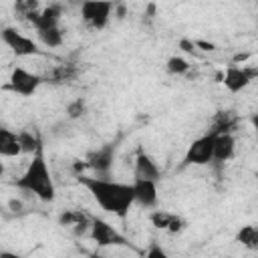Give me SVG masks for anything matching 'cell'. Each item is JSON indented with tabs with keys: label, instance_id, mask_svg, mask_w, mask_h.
<instances>
[{
	"label": "cell",
	"instance_id": "cell-1",
	"mask_svg": "<svg viewBox=\"0 0 258 258\" xmlns=\"http://www.w3.org/2000/svg\"><path fill=\"white\" fill-rule=\"evenodd\" d=\"M79 183L83 187H87V191L93 196V200L99 204L101 210H105L107 214H113L121 220L127 218L131 206L135 204V191H133V183H121V181H113L109 177H101V175H77Z\"/></svg>",
	"mask_w": 258,
	"mask_h": 258
},
{
	"label": "cell",
	"instance_id": "cell-2",
	"mask_svg": "<svg viewBox=\"0 0 258 258\" xmlns=\"http://www.w3.org/2000/svg\"><path fill=\"white\" fill-rule=\"evenodd\" d=\"M12 185L18 187L20 191L32 194V196L38 198L40 202H46V204L54 202V198H56V187H54L50 169H48V165H46L42 147L32 155L28 167L24 169V173H22L18 179H14Z\"/></svg>",
	"mask_w": 258,
	"mask_h": 258
},
{
	"label": "cell",
	"instance_id": "cell-3",
	"mask_svg": "<svg viewBox=\"0 0 258 258\" xmlns=\"http://www.w3.org/2000/svg\"><path fill=\"white\" fill-rule=\"evenodd\" d=\"M115 0H85L81 4V18L89 28L103 30L113 14Z\"/></svg>",
	"mask_w": 258,
	"mask_h": 258
},
{
	"label": "cell",
	"instance_id": "cell-4",
	"mask_svg": "<svg viewBox=\"0 0 258 258\" xmlns=\"http://www.w3.org/2000/svg\"><path fill=\"white\" fill-rule=\"evenodd\" d=\"M214 143H216V135L214 133H204L202 137L194 139L183 155L181 167L187 165H208L214 159Z\"/></svg>",
	"mask_w": 258,
	"mask_h": 258
},
{
	"label": "cell",
	"instance_id": "cell-5",
	"mask_svg": "<svg viewBox=\"0 0 258 258\" xmlns=\"http://www.w3.org/2000/svg\"><path fill=\"white\" fill-rule=\"evenodd\" d=\"M89 236L93 242H97V246H103V248L105 246H127V238L103 218H93Z\"/></svg>",
	"mask_w": 258,
	"mask_h": 258
},
{
	"label": "cell",
	"instance_id": "cell-6",
	"mask_svg": "<svg viewBox=\"0 0 258 258\" xmlns=\"http://www.w3.org/2000/svg\"><path fill=\"white\" fill-rule=\"evenodd\" d=\"M0 36H2V42H4L16 56H32V54H38V52H40V50H38V44H36L32 38L24 36L22 32H18V30L12 28V26H4L2 32H0Z\"/></svg>",
	"mask_w": 258,
	"mask_h": 258
},
{
	"label": "cell",
	"instance_id": "cell-7",
	"mask_svg": "<svg viewBox=\"0 0 258 258\" xmlns=\"http://www.w3.org/2000/svg\"><path fill=\"white\" fill-rule=\"evenodd\" d=\"M254 79H258V67H238L230 64L224 71V85L230 93H240L244 91Z\"/></svg>",
	"mask_w": 258,
	"mask_h": 258
},
{
	"label": "cell",
	"instance_id": "cell-8",
	"mask_svg": "<svg viewBox=\"0 0 258 258\" xmlns=\"http://www.w3.org/2000/svg\"><path fill=\"white\" fill-rule=\"evenodd\" d=\"M40 83H42V79L38 75L30 73V71H26L22 67H16L10 73V81H8L6 89H10V91H14V93H18L22 97H32L36 93V89L40 87Z\"/></svg>",
	"mask_w": 258,
	"mask_h": 258
},
{
	"label": "cell",
	"instance_id": "cell-9",
	"mask_svg": "<svg viewBox=\"0 0 258 258\" xmlns=\"http://www.w3.org/2000/svg\"><path fill=\"white\" fill-rule=\"evenodd\" d=\"M115 151H117V145L115 143L101 145L99 149H95L93 153H89L87 167H91L95 171V175L109 177V171L113 169V163H115Z\"/></svg>",
	"mask_w": 258,
	"mask_h": 258
},
{
	"label": "cell",
	"instance_id": "cell-10",
	"mask_svg": "<svg viewBox=\"0 0 258 258\" xmlns=\"http://www.w3.org/2000/svg\"><path fill=\"white\" fill-rule=\"evenodd\" d=\"M58 226L71 230L75 236H89L91 234V226H93V218L89 214H85L83 210H62L58 214Z\"/></svg>",
	"mask_w": 258,
	"mask_h": 258
},
{
	"label": "cell",
	"instance_id": "cell-11",
	"mask_svg": "<svg viewBox=\"0 0 258 258\" xmlns=\"http://www.w3.org/2000/svg\"><path fill=\"white\" fill-rule=\"evenodd\" d=\"M149 222L153 228L157 230H165L169 234H181L185 230V220L177 214H171V212H165V210H153L149 214Z\"/></svg>",
	"mask_w": 258,
	"mask_h": 258
},
{
	"label": "cell",
	"instance_id": "cell-12",
	"mask_svg": "<svg viewBox=\"0 0 258 258\" xmlns=\"http://www.w3.org/2000/svg\"><path fill=\"white\" fill-rule=\"evenodd\" d=\"M60 14H62V6L60 4H48L44 10H34L30 14H26L24 18L36 28V30H44V28H54L58 26V20H60Z\"/></svg>",
	"mask_w": 258,
	"mask_h": 258
},
{
	"label": "cell",
	"instance_id": "cell-13",
	"mask_svg": "<svg viewBox=\"0 0 258 258\" xmlns=\"http://www.w3.org/2000/svg\"><path fill=\"white\" fill-rule=\"evenodd\" d=\"M133 191H135V204L141 208H155L157 204V181L153 179H133Z\"/></svg>",
	"mask_w": 258,
	"mask_h": 258
},
{
	"label": "cell",
	"instance_id": "cell-14",
	"mask_svg": "<svg viewBox=\"0 0 258 258\" xmlns=\"http://www.w3.org/2000/svg\"><path fill=\"white\" fill-rule=\"evenodd\" d=\"M135 177L153 179V181H159L161 179V169L157 167V163L153 161V157L143 151V147H139L137 149V155H135Z\"/></svg>",
	"mask_w": 258,
	"mask_h": 258
},
{
	"label": "cell",
	"instance_id": "cell-15",
	"mask_svg": "<svg viewBox=\"0 0 258 258\" xmlns=\"http://www.w3.org/2000/svg\"><path fill=\"white\" fill-rule=\"evenodd\" d=\"M236 151V137L232 133H220L216 135V143H214V159L212 161H230L234 157Z\"/></svg>",
	"mask_w": 258,
	"mask_h": 258
},
{
	"label": "cell",
	"instance_id": "cell-16",
	"mask_svg": "<svg viewBox=\"0 0 258 258\" xmlns=\"http://www.w3.org/2000/svg\"><path fill=\"white\" fill-rule=\"evenodd\" d=\"M22 153V145L18 139V133L2 127L0 129V155L2 157H18Z\"/></svg>",
	"mask_w": 258,
	"mask_h": 258
},
{
	"label": "cell",
	"instance_id": "cell-17",
	"mask_svg": "<svg viewBox=\"0 0 258 258\" xmlns=\"http://www.w3.org/2000/svg\"><path fill=\"white\" fill-rule=\"evenodd\" d=\"M236 242L240 246H244L246 250L258 252V226L254 224H246L236 232Z\"/></svg>",
	"mask_w": 258,
	"mask_h": 258
},
{
	"label": "cell",
	"instance_id": "cell-18",
	"mask_svg": "<svg viewBox=\"0 0 258 258\" xmlns=\"http://www.w3.org/2000/svg\"><path fill=\"white\" fill-rule=\"evenodd\" d=\"M234 127H236V117L232 115V111H220L214 117L212 127L208 131L214 133V135H220V133H232Z\"/></svg>",
	"mask_w": 258,
	"mask_h": 258
},
{
	"label": "cell",
	"instance_id": "cell-19",
	"mask_svg": "<svg viewBox=\"0 0 258 258\" xmlns=\"http://www.w3.org/2000/svg\"><path fill=\"white\" fill-rule=\"evenodd\" d=\"M18 139H20V145H22V153H26V155H34L42 147V141H40L36 131L22 129V131H18Z\"/></svg>",
	"mask_w": 258,
	"mask_h": 258
},
{
	"label": "cell",
	"instance_id": "cell-20",
	"mask_svg": "<svg viewBox=\"0 0 258 258\" xmlns=\"http://www.w3.org/2000/svg\"><path fill=\"white\" fill-rule=\"evenodd\" d=\"M36 32H38L40 42H42L44 46H48V48H56V46L62 44V30H60L58 26H54V28H44V30H36Z\"/></svg>",
	"mask_w": 258,
	"mask_h": 258
},
{
	"label": "cell",
	"instance_id": "cell-21",
	"mask_svg": "<svg viewBox=\"0 0 258 258\" xmlns=\"http://www.w3.org/2000/svg\"><path fill=\"white\" fill-rule=\"evenodd\" d=\"M189 67H191V64H189L183 56H179V54L169 56L167 62H165V69H167L169 75H185V73L189 71Z\"/></svg>",
	"mask_w": 258,
	"mask_h": 258
},
{
	"label": "cell",
	"instance_id": "cell-22",
	"mask_svg": "<svg viewBox=\"0 0 258 258\" xmlns=\"http://www.w3.org/2000/svg\"><path fill=\"white\" fill-rule=\"evenodd\" d=\"M85 113H87V101L81 99V97L75 99V101H71V103L67 105V117L73 119V121H75V119H81Z\"/></svg>",
	"mask_w": 258,
	"mask_h": 258
},
{
	"label": "cell",
	"instance_id": "cell-23",
	"mask_svg": "<svg viewBox=\"0 0 258 258\" xmlns=\"http://www.w3.org/2000/svg\"><path fill=\"white\" fill-rule=\"evenodd\" d=\"M38 4H40V0H14V10L24 18L26 14L38 10Z\"/></svg>",
	"mask_w": 258,
	"mask_h": 258
},
{
	"label": "cell",
	"instance_id": "cell-24",
	"mask_svg": "<svg viewBox=\"0 0 258 258\" xmlns=\"http://www.w3.org/2000/svg\"><path fill=\"white\" fill-rule=\"evenodd\" d=\"M75 77V69H71L69 64H60L58 69H54V73L50 75V79L54 81V83H67V81H71Z\"/></svg>",
	"mask_w": 258,
	"mask_h": 258
},
{
	"label": "cell",
	"instance_id": "cell-25",
	"mask_svg": "<svg viewBox=\"0 0 258 258\" xmlns=\"http://www.w3.org/2000/svg\"><path fill=\"white\" fill-rule=\"evenodd\" d=\"M177 46L183 50V52H187V54H194V56H200V48L194 44V40H189V38H181L179 42H177Z\"/></svg>",
	"mask_w": 258,
	"mask_h": 258
},
{
	"label": "cell",
	"instance_id": "cell-26",
	"mask_svg": "<svg viewBox=\"0 0 258 258\" xmlns=\"http://www.w3.org/2000/svg\"><path fill=\"white\" fill-rule=\"evenodd\" d=\"M155 12H157V4L155 2H149L145 6V12H143V24H151L155 20Z\"/></svg>",
	"mask_w": 258,
	"mask_h": 258
},
{
	"label": "cell",
	"instance_id": "cell-27",
	"mask_svg": "<svg viewBox=\"0 0 258 258\" xmlns=\"http://www.w3.org/2000/svg\"><path fill=\"white\" fill-rule=\"evenodd\" d=\"M145 256H147V258H165L167 254H165V250H163L161 246H157V244L153 242V244H151V246L147 248V252H145Z\"/></svg>",
	"mask_w": 258,
	"mask_h": 258
},
{
	"label": "cell",
	"instance_id": "cell-28",
	"mask_svg": "<svg viewBox=\"0 0 258 258\" xmlns=\"http://www.w3.org/2000/svg\"><path fill=\"white\" fill-rule=\"evenodd\" d=\"M113 16L117 20H123L127 16V6L121 2V0H115V8H113Z\"/></svg>",
	"mask_w": 258,
	"mask_h": 258
},
{
	"label": "cell",
	"instance_id": "cell-29",
	"mask_svg": "<svg viewBox=\"0 0 258 258\" xmlns=\"http://www.w3.org/2000/svg\"><path fill=\"white\" fill-rule=\"evenodd\" d=\"M194 44H196L202 52H212V50H216V44H214V42H210V40H204V38H196V40H194Z\"/></svg>",
	"mask_w": 258,
	"mask_h": 258
},
{
	"label": "cell",
	"instance_id": "cell-30",
	"mask_svg": "<svg viewBox=\"0 0 258 258\" xmlns=\"http://www.w3.org/2000/svg\"><path fill=\"white\" fill-rule=\"evenodd\" d=\"M8 208H10L12 212H20V210H22V202H18V200H10V202H8Z\"/></svg>",
	"mask_w": 258,
	"mask_h": 258
},
{
	"label": "cell",
	"instance_id": "cell-31",
	"mask_svg": "<svg viewBox=\"0 0 258 258\" xmlns=\"http://www.w3.org/2000/svg\"><path fill=\"white\" fill-rule=\"evenodd\" d=\"M248 58H250V54H248V52H240V54H236V56H234V62H232V64L244 62V60H248Z\"/></svg>",
	"mask_w": 258,
	"mask_h": 258
},
{
	"label": "cell",
	"instance_id": "cell-32",
	"mask_svg": "<svg viewBox=\"0 0 258 258\" xmlns=\"http://www.w3.org/2000/svg\"><path fill=\"white\" fill-rule=\"evenodd\" d=\"M250 125H252V129H254L256 135H258V113H252V115H250Z\"/></svg>",
	"mask_w": 258,
	"mask_h": 258
},
{
	"label": "cell",
	"instance_id": "cell-33",
	"mask_svg": "<svg viewBox=\"0 0 258 258\" xmlns=\"http://www.w3.org/2000/svg\"><path fill=\"white\" fill-rule=\"evenodd\" d=\"M67 2H71V4H79V6H81L85 0H67Z\"/></svg>",
	"mask_w": 258,
	"mask_h": 258
},
{
	"label": "cell",
	"instance_id": "cell-34",
	"mask_svg": "<svg viewBox=\"0 0 258 258\" xmlns=\"http://www.w3.org/2000/svg\"><path fill=\"white\" fill-rule=\"evenodd\" d=\"M256 177H258V171H256Z\"/></svg>",
	"mask_w": 258,
	"mask_h": 258
},
{
	"label": "cell",
	"instance_id": "cell-35",
	"mask_svg": "<svg viewBox=\"0 0 258 258\" xmlns=\"http://www.w3.org/2000/svg\"><path fill=\"white\" fill-rule=\"evenodd\" d=\"M256 2H258V0H256Z\"/></svg>",
	"mask_w": 258,
	"mask_h": 258
}]
</instances>
